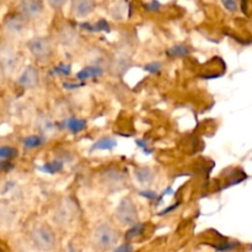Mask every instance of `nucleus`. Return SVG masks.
<instances>
[{
  "label": "nucleus",
  "mask_w": 252,
  "mask_h": 252,
  "mask_svg": "<svg viewBox=\"0 0 252 252\" xmlns=\"http://www.w3.org/2000/svg\"><path fill=\"white\" fill-rule=\"evenodd\" d=\"M143 69L150 74H159L162 69V64L160 62H152V63L145 64Z\"/></svg>",
  "instance_id": "obj_21"
},
{
  "label": "nucleus",
  "mask_w": 252,
  "mask_h": 252,
  "mask_svg": "<svg viewBox=\"0 0 252 252\" xmlns=\"http://www.w3.org/2000/svg\"><path fill=\"white\" fill-rule=\"evenodd\" d=\"M116 218L118 219L121 224L126 226H132L135 223H138V211L135 207L134 202L127 197L121 201L116 209Z\"/></svg>",
  "instance_id": "obj_3"
},
{
  "label": "nucleus",
  "mask_w": 252,
  "mask_h": 252,
  "mask_svg": "<svg viewBox=\"0 0 252 252\" xmlns=\"http://www.w3.org/2000/svg\"><path fill=\"white\" fill-rule=\"evenodd\" d=\"M71 71V66L70 64H66V63H61L59 65L54 66L52 73L54 75H63V76H68Z\"/></svg>",
  "instance_id": "obj_20"
},
{
  "label": "nucleus",
  "mask_w": 252,
  "mask_h": 252,
  "mask_svg": "<svg viewBox=\"0 0 252 252\" xmlns=\"http://www.w3.org/2000/svg\"><path fill=\"white\" fill-rule=\"evenodd\" d=\"M103 74V70L100 66H85L76 74V79L80 81H85L91 78H98Z\"/></svg>",
  "instance_id": "obj_9"
},
{
  "label": "nucleus",
  "mask_w": 252,
  "mask_h": 252,
  "mask_svg": "<svg viewBox=\"0 0 252 252\" xmlns=\"http://www.w3.org/2000/svg\"><path fill=\"white\" fill-rule=\"evenodd\" d=\"M94 9H95L94 0H73V5H71L73 14L78 17L88 16L94 11Z\"/></svg>",
  "instance_id": "obj_7"
},
{
  "label": "nucleus",
  "mask_w": 252,
  "mask_h": 252,
  "mask_svg": "<svg viewBox=\"0 0 252 252\" xmlns=\"http://www.w3.org/2000/svg\"><path fill=\"white\" fill-rule=\"evenodd\" d=\"M63 86H64V89H66V90H74V89H78V88H80V86H84V83L76 84V85H75V84L64 83Z\"/></svg>",
  "instance_id": "obj_29"
},
{
  "label": "nucleus",
  "mask_w": 252,
  "mask_h": 252,
  "mask_svg": "<svg viewBox=\"0 0 252 252\" xmlns=\"http://www.w3.org/2000/svg\"><path fill=\"white\" fill-rule=\"evenodd\" d=\"M32 241L41 251H51L56 245V236L53 230L47 225H38L32 231Z\"/></svg>",
  "instance_id": "obj_2"
},
{
  "label": "nucleus",
  "mask_w": 252,
  "mask_h": 252,
  "mask_svg": "<svg viewBox=\"0 0 252 252\" xmlns=\"http://www.w3.org/2000/svg\"><path fill=\"white\" fill-rule=\"evenodd\" d=\"M139 194L142 197H144V198L150 199V201H155V199L158 198L157 192H154V191H140Z\"/></svg>",
  "instance_id": "obj_25"
},
{
  "label": "nucleus",
  "mask_w": 252,
  "mask_h": 252,
  "mask_svg": "<svg viewBox=\"0 0 252 252\" xmlns=\"http://www.w3.org/2000/svg\"><path fill=\"white\" fill-rule=\"evenodd\" d=\"M134 175L138 182L142 185H149L154 180V174L149 167H135Z\"/></svg>",
  "instance_id": "obj_10"
},
{
  "label": "nucleus",
  "mask_w": 252,
  "mask_h": 252,
  "mask_svg": "<svg viewBox=\"0 0 252 252\" xmlns=\"http://www.w3.org/2000/svg\"><path fill=\"white\" fill-rule=\"evenodd\" d=\"M0 252H5V251H4V249H2L1 244H0Z\"/></svg>",
  "instance_id": "obj_30"
},
{
  "label": "nucleus",
  "mask_w": 252,
  "mask_h": 252,
  "mask_svg": "<svg viewBox=\"0 0 252 252\" xmlns=\"http://www.w3.org/2000/svg\"><path fill=\"white\" fill-rule=\"evenodd\" d=\"M44 143V138L42 135H30L24 139V145L29 149H34V148L41 147Z\"/></svg>",
  "instance_id": "obj_19"
},
{
  "label": "nucleus",
  "mask_w": 252,
  "mask_h": 252,
  "mask_svg": "<svg viewBox=\"0 0 252 252\" xmlns=\"http://www.w3.org/2000/svg\"><path fill=\"white\" fill-rule=\"evenodd\" d=\"M81 27L86 31L90 32H100V31H105V32H110V25L106 20H98L96 24L90 25V24H81Z\"/></svg>",
  "instance_id": "obj_15"
},
{
  "label": "nucleus",
  "mask_w": 252,
  "mask_h": 252,
  "mask_svg": "<svg viewBox=\"0 0 252 252\" xmlns=\"http://www.w3.org/2000/svg\"><path fill=\"white\" fill-rule=\"evenodd\" d=\"M102 179L105 181V184H108L110 181H112L110 187H117L118 185L123 184V181H125V176L120 171H117V170H107L103 174Z\"/></svg>",
  "instance_id": "obj_12"
},
{
  "label": "nucleus",
  "mask_w": 252,
  "mask_h": 252,
  "mask_svg": "<svg viewBox=\"0 0 252 252\" xmlns=\"http://www.w3.org/2000/svg\"><path fill=\"white\" fill-rule=\"evenodd\" d=\"M224 4V6L229 10V11H236L238 9V5H236L235 0H221Z\"/></svg>",
  "instance_id": "obj_26"
},
{
  "label": "nucleus",
  "mask_w": 252,
  "mask_h": 252,
  "mask_svg": "<svg viewBox=\"0 0 252 252\" xmlns=\"http://www.w3.org/2000/svg\"><path fill=\"white\" fill-rule=\"evenodd\" d=\"M29 48L31 53L39 61H46L52 54L51 41L46 37H36L30 41Z\"/></svg>",
  "instance_id": "obj_4"
},
{
  "label": "nucleus",
  "mask_w": 252,
  "mask_h": 252,
  "mask_svg": "<svg viewBox=\"0 0 252 252\" xmlns=\"http://www.w3.org/2000/svg\"><path fill=\"white\" fill-rule=\"evenodd\" d=\"M135 144H137L138 147L143 150V153H144V154L150 155L153 153V150L149 149V144H148V142L145 139H137L135 140Z\"/></svg>",
  "instance_id": "obj_22"
},
{
  "label": "nucleus",
  "mask_w": 252,
  "mask_h": 252,
  "mask_svg": "<svg viewBox=\"0 0 252 252\" xmlns=\"http://www.w3.org/2000/svg\"><path fill=\"white\" fill-rule=\"evenodd\" d=\"M144 230H145V224L135 223L134 225L130 226V228L128 229L127 233H126V235H125L126 240L130 241V240H133V239L138 238V236H140L143 233H144Z\"/></svg>",
  "instance_id": "obj_17"
},
{
  "label": "nucleus",
  "mask_w": 252,
  "mask_h": 252,
  "mask_svg": "<svg viewBox=\"0 0 252 252\" xmlns=\"http://www.w3.org/2000/svg\"><path fill=\"white\" fill-rule=\"evenodd\" d=\"M17 83L25 88H34L38 83V71L33 66H27Z\"/></svg>",
  "instance_id": "obj_8"
},
{
  "label": "nucleus",
  "mask_w": 252,
  "mask_h": 252,
  "mask_svg": "<svg viewBox=\"0 0 252 252\" xmlns=\"http://www.w3.org/2000/svg\"><path fill=\"white\" fill-rule=\"evenodd\" d=\"M48 2H49V5H51V6L56 7V9H57V7L63 6V5L66 2V0H48Z\"/></svg>",
  "instance_id": "obj_28"
},
{
  "label": "nucleus",
  "mask_w": 252,
  "mask_h": 252,
  "mask_svg": "<svg viewBox=\"0 0 252 252\" xmlns=\"http://www.w3.org/2000/svg\"><path fill=\"white\" fill-rule=\"evenodd\" d=\"M19 152L14 147H0V171H9L14 167L12 160L16 159Z\"/></svg>",
  "instance_id": "obj_5"
},
{
  "label": "nucleus",
  "mask_w": 252,
  "mask_h": 252,
  "mask_svg": "<svg viewBox=\"0 0 252 252\" xmlns=\"http://www.w3.org/2000/svg\"><path fill=\"white\" fill-rule=\"evenodd\" d=\"M118 241V231L110 224L103 223L96 228L94 233V243L98 250H108Z\"/></svg>",
  "instance_id": "obj_1"
},
{
  "label": "nucleus",
  "mask_w": 252,
  "mask_h": 252,
  "mask_svg": "<svg viewBox=\"0 0 252 252\" xmlns=\"http://www.w3.org/2000/svg\"><path fill=\"white\" fill-rule=\"evenodd\" d=\"M144 7L148 10V11H158V10L161 7V4L157 0H153L152 2H148V4H144Z\"/></svg>",
  "instance_id": "obj_23"
},
{
  "label": "nucleus",
  "mask_w": 252,
  "mask_h": 252,
  "mask_svg": "<svg viewBox=\"0 0 252 252\" xmlns=\"http://www.w3.org/2000/svg\"><path fill=\"white\" fill-rule=\"evenodd\" d=\"M189 53H191V51L185 44H175V46H172L171 48H169L166 51V54L169 58H177V57L179 58H185Z\"/></svg>",
  "instance_id": "obj_14"
},
{
  "label": "nucleus",
  "mask_w": 252,
  "mask_h": 252,
  "mask_svg": "<svg viewBox=\"0 0 252 252\" xmlns=\"http://www.w3.org/2000/svg\"><path fill=\"white\" fill-rule=\"evenodd\" d=\"M21 10L25 16L33 19L43 11V1L42 0H21Z\"/></svg>",
  "instance_id": "obj_6"
},
{
  "label": "nucleus",
  "mask_w": 252,
  "mask_h": 252,
  "mask_svg": "<svg viewBox=\"0 0 252 252\" xmlns=\"http://www.w3.org/2000/svg\"><path fill=\"white\" fill-rule=\"evenodd\" d=\"M116 145H117L116 139L111 137H102L97 142L94 143L90 152H95V150H112Z\"/></svg>",
  "instance_id": "obj_13"
},
{
  "label": "nucleus",
  "mask_w": 252,
  "mask_h": 252,
  "mask_svg": "<svg viewBox=\"0 0 252 252\" xmlns=\"http://www.w3.org/2000/svg\"><path fill=\"white\" fill-rule=\"evenodd\" d=\"M180 204H181V202H180V201H179V202H176V203H175V204H171V206L167 207V208H164V209H162V211L160 212V213H158V216H159V217H162V216H166V214L171 213L172 211H175V209L179 208Z\"/></svg>",
  "instance_id": "obj_24"
},
{
  "label": "nucleus",
  "mask_w": 252,
  "mask_h": 252,
  "mask_svg": "<svg viewBox=\"0 0 252 252\" xmlns=\"http://www.w3.org/2000/svg\"><path fill=\"white\" fill-rule=\"evenodd\" d=\"M7 26L10 27V30H14V31H20V30L24 29L25 26V20L21 15H12L11 17L7 19Z\"/></svg>",
  "instance_id": "obj_18"
},
{
  "label": "nucleus",
  "mask_w": 252,
  "mask_h": 252,
  "mask_svg": "<svg viewBox=\"0 0 252 252\" xmlns=\"http://www.w3.org/2000/svg\"><path fill=\"white\" fill-rule=\"evenodd\" d=\"M132 251H133L132 245H129V244H123V245L116 248L112 252H132Z\"/></svg>",
  "instance_id": "obj_27"
},
{
  "label": "nucleus",
  "mask_w": 252,
  "mask_h": 252,
  "mask_svg": "<svg viewBox=\"0 0 252 252\" xmlns=\"http://www.w3.org/2000/svg\"><path fill=\"white\" fill-rule=\"evenodd\" d=\"M39 170H41L42 172H46V174L54 175L63 170V162L58 161V160H53V161H49L47 162V164L42 165V166L39 167Z\"/></svg>",
  "instance_id": "obj_16"
},
{
  "label": "nucleus",
  "mask_w": 252,
  "mask_h": 252,
  "mask_svg": "<svg viewBox=\"0 0 252 252\" xmlns=\"http://www.w3.org/2000/svg\"><path fill=\"white\" fill-rule=\"evenodd\" d=\"M64 125H65L66 129L70 130L73 134H78V133L83 132L86 128V121L80 120V118L76 117H69L68 120L64 122Z\"/></svg>",
  "instance_id": "obj_11"
}]
</instances>
